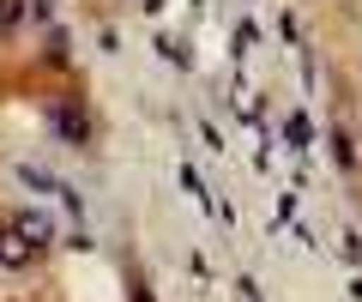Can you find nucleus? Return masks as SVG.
<instances>
[{"instance_id": "f257e3e1", "label": "nucleus", "mask_w": 362, "mask_h": 302, "mask_svg": "<svg viewBox=\"0 0 362 302\" xmlns=\"http://www.w3.org/2000/svg\"><path fill=\"white\" fill-rule=\"evenodd\" d=\"M30 260H37V242H30L25 230H18V223H6V230H0V266H13V272H25Z\"/></svg>"}, {"instance_id": "f03ea898", "label": "nucleus", "mask_w": 362, "mask_h": 302, "mask_svg": "<svg viewBox=\"0 0 362 302\" xmlns=\"http://www.w3.org/2000/svg\"><path fill=\"white\" fill-rule=\"evenodd\" d=\"M13 223H18V230H25L30 242H37V248H42V242H49V218H37V211H18Z\"/></svg>"}, {"instance_id": "7ed1b4c3", "label": "nucleus", "mask_w": 362, "mask_h": 302, "mask_svg": "<svg viewBox=\"0 0 362 302\" xmlns=\"http://www.w3.org/2000/svg\"><path fill=\"white\" fill-rule=\"evenodd\" d=\"M61 133H66V139H85V115H78V109H73V103H66V109H61Z\"/></svg>"}, {"instance_id": "20e7f679", "label": "nucleus", "mask_w": 362, "mask_h": 302, "mask_svg": "<svg viewBox=\"0 0 362 302\" xmlns=\"http://www.w3.org/2000/svg\"><path fill=\"white\" fill-rule=\"evenodd\" d=\"M332 151H338V163H356V145H350V133H332Z\"/></svg>"}, {"instance_id": "39448f33", "label": "nucleus", "mask_w": 362, "mask_h": 302, "mask_svg": "<svg viewBox=\"0 0 362 302\" xmlns=\"http://www.w3.org/2000/svg\"><path fill=\"white\" fill-rule=\"evenodd\" d=\"M18 18V0H0V25H13Z\"/></svg>"}, {"instance_id": "423d86ee", "label": "nucleus", "mask_w": 362, "mask_h": 302, "mask_svg": "<svg viewBox=\"0 0 362 302\" xmlns=\"http://www.w3.org/2000/svg\"><path fill=\"white\" fill-rule=\"evenodd\" d=\"M127 302H157V296H151L145 284H133V290H127Z\"/></svg>"}]
</instances>
